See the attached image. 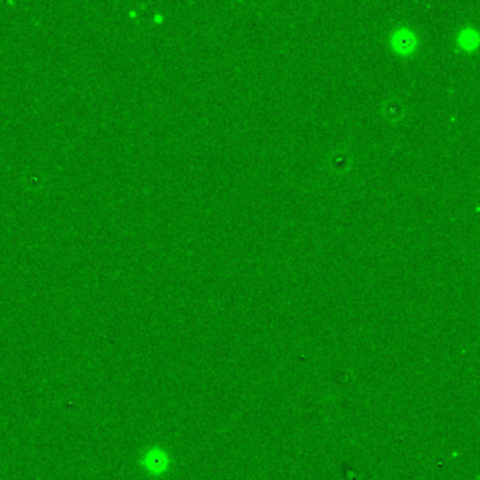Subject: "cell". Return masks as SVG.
Returning a JSON list of instances; mask_svg holds the SVG:
<instances>
[{"label": "cell", "instance_id": "cell-1", "mask_svg": "<svg viewBox=\"0 0 480 480\" xmlns=\"http://www.w3.org/2000/svg\"><path fill=\"white\" fill-rule=\"evenodd\" d=\"M406 101L399 96H392L382 104V116L390 123H397L406 116Z\"/></svg>", "mask_w": 480, "mask_h": 480}, {"label": "cell", "instance_id": "cell-2", "mask_svg": "<svg viewBox=\"0 0 480 480\" xmlns=\"http://www.w3.org/2000/svg\"><path fill=\"white\" fill-rule=\"evenodd\" d=\"M417 45V38L408 28H400L392 36V47L399 54H410Z\"/></svg>", "mask_w": 480, "mask_h": 480}, {"label": "cell", "instance_id": "cell-3", "mask_svg": "<svg viewBox=\"0 0 480 480\" xmlns=\"http://www.w3.org/2000/svg\"><path fill=\"white\" fill-rule=\"evenodd\" d=\"M352 157L346 149H338L335 151L330 158V168L335 173H344L351 168Z\"/></svg>", "mask_w": 480, "mask_h": 480}]
</instances>
